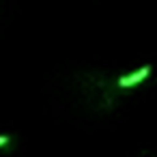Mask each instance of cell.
<instances>
[{
  "instance_id": "cell-3",
  "label": "cell",
  "mask_w": 157,
  "mask_h": 157,
  "mask_svg": "<svg viewBox=\"0 0 157 157\" xmlns=\"http://www.w3.org/2000/svg\"><path fill=\"white\" fill-rule=\"evenodd\" d=\"M11 146H13V138L0 133V148H11Z\"/></svg>"
},
{
  "instance_id": "cell-2",
  "label": "cell",
  "mask_w": 157,
  "mask_h": 157,
  "mask_svg": "<svg viewBox=\"0 0 157 157\" xmlns=\"http://www.w3.org/2000/svg\"><path fill=\"white\" fill-rule=\"evenodd\" d=\"M151 73H153V65H144V67H140V69H136V71H131V73L118 75V78L114 80V84H116L118 90H131V88H136L138 84H142Z\"/></svg>"
},
{
  "instance_id": "cell-1",
  "label": "cell",
  "mask_w": 157,
  "mask_h": 157,
  "mask_svg": "<svg viewBox=\"0 0 157 157\" xmlns=\"http://www.w3.org/2000/svg\"><path fill=\"white\" fill-rule=\"evenodd\" d=\"M80 90L86 95V105L93 112H108L118 103V88L114 80H110V75L105 73H86Z\"/></svg>"
}]
</instances>
